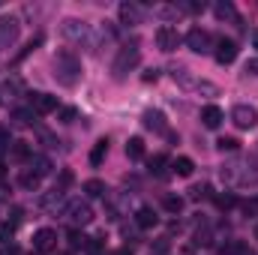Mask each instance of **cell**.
Wrapping results in <instances>:
<instances>
[{"label":"cell","instance_id":"30bf717a","mask_svg":"<svg viewBox=\"0 0 258 255\" xmlns=\"http://www.w3.org/2000/svg\"><path fill=\"white\" fill-rule=\"evenodd\" d=\"M30 108H33V114H51V111H57V96L30 93Z\"/></svg>","mask_w":258,"mask_h":255},{"label":"cell","instance_id":"4fadbf2b","mask_svg":"<svg viewBox=\"0 0 258 255\" xmlns=\"http://www.w3.org/2000/svg\"><path fill=\"white\" fill-rule=\"evenodd\" d=\"M117 15H120V24H141V18H144V12H141V6L138 3H120V9H117Z\"/></svg>","mask_w":258,"mask_h":255},{"label":"cell","instance_id":"44dd1931","mask_svg":"<svg viewBox=\"0 0 258 255\" xmlns=\"http://www.w3.org/2000/svg\"><path fill=\"white\" fill-rule=\"evenodd\" d=\"M105 153H108V138H99V141L93 144V150H90V165H102Z\"/></svg>","mask_w":258,"mask_h":255},{"label":"cell","instance_id":"1f68e13d","mask_svg":"<svg viewBox=\"0 0 258 255\" xmlns=\"http://www.w3.org/2000/svg\"><path fill=\"white\" fill-rule=\"evenodd\" d=\"M87 240H90V237H84L78 228H72V231H69V246H72V249H84V246H87Z\"/></svg>","mask_w":258,"mask_h":255},{"label":"cell","instance_id":"6da1fadb","mask_svg":"<svg viewBox=\"0 0 258 255\" xmlns=\"http://www.w3.org/2000/svg\"><path fill=\"white\" fill-rule=\"evenodd\" d=\"M54 78H57V84H63V87H75V84L81 81V60H78L72 51L60 48V51L54 54Z\"/></svg>","mask_w":258,"mask_h":255},{"label":"cell","instance_id":"d590c367","mask_svg":"<svg viewBox=\"0 0 258 255\" xmlns=\"http://www.w3.org/2000/svg\"><path fill=\"white\" fill-rule=\"evenodd\" d=\"M57 117H60V123H72V120L78 117V111H75V108H60Z\"/></svg>","mask_w":258,"mask_h":255},{"label":"cell","instance_id":"9a60e30c","mask_svg":"<svg viewBox=\"0 0 258 255\" xmlns=\"http://www.w3.org/2000/svg\"><path fill=\"white\" fill-rule=\"evenodd\" d=\"M156 222H159V216H156L150 207H138V210H135V225H138V228L147 231V228H156Z\"/></svg>","mask_w":258,"mask_h":255},{"label":"cell","instance_id":"ab89813d","mask_svg":"<svg viewBox=\"0 0 258 255\" xmlns=\"http://www.w3.org/2000/svg\"><path fill=\"white\" fill-rule=\"evenodd\" d=\"M246 75H255L258 78V57H249L246 60Z\"/></svg>","mask_w":258,"mask_h":255},{"label":"cell","instance_id":"83f0119b","mask_svg":"<svg viewBox=\"0 0 258 255\" xmlns=\"http://www.w3.org/2000/svg\"><path fill=\"white\" fill-rule=\"evenodd\" d=\"M84 192H87V195H90V198H105V183H102V180H87V183H84Z\"/></svg>","mask_w":258,"mask_h":255},{"label":"cell","instance_id":"603a6c76","mask_svg":"<svg viewBox=\"0 0 258 255\" xmlns=\"http://www.w3.org/2000/svg\"><path fill=\"white\" fill-rule=\"evenodd\" d=\"M126 156L129 159H141V156H144V141H141L138 135H132L126 141Z\"/></svg>","mask_w":258,"mask_h":255},{"label":"cell","instance_id":"8fae6325","mask_svg":"<svg viewBox=\"0 0 258 255\" xmlns=\"http://www.w3.org/2000/svg\"><path fill=\"white\" fill-rule=\"evenodd\" d=\"M18 30H21L18 27V18H12V15L9 18H0V48H9L18 39Z\"/></svg>","mask_w":258,"mask_h":255},{"label":"cell","instance_id":"5bb4252c","mask_svg":"<svg viewBox=\"0 0 258 255\" xmlns=\"http://www.w3.org/2000/svg\"><path fill=\"white\" fill-rule=\"evenodd\" d=\"M222 117H225V114H222V108H216V105H204V108H201V123L207 129H216L222 123Z\"/></svg>","mask_w":258,"mask_h":255},{"label":"cell","instance_id":"2e32d148","mask_svg":"<svg viewBox=\"0 0 258 255\" xmlns=\"http://www.w3.org/2000/svg\"><path fill=\"white\" fill-rule=\"evenodd\" d=\"M30 147H27V141H12L9 144V159L12 162H30Z\"/></svg>","mask_w":258,"mask_h":255},{"label":"cell","instance_id":"f35d334b","mask_svg":"<svg viewBox=\"0 0 258 255\" xmlns=\"http://www.w3.org/2000/svg\"><path fill=\"white\" fill-rule=\"evenodd\" d=\"M243 213H246V216H255V213H258V198H252V201H243Z\"/></svg>","mask_w":258,"mask_h":255},{"label":"cell","instance_id":"836d02e7","mask_svg":"<svg viewBox=\"0 0 258 255\" xmlns=\"http://www.w3.org/2000/svg\"><path fill=\"white\" fill-rule=\"evenodd\" d=\"M195 90H198V93H207V96H216V93H219V87H216V84H210V81H198V84H195Z\"/></svg>","mask_w":258,"mask_h":255},{"label":"cell","instance_id":"4dcf8cb0","mask_svg":"<svg viewBox=\"0 0 258 255\" xmlns=\"http://www.w3.org/2000/svg\"><path fill=\"white\" fill-rule=\"evenodd\" d=\"M18 183H21L24 189H36V186H39V177H36V174H33L30 168H27V171H21V177H18Z\"/></svg>","mask_w":258,"mask_h":255},{"label":"cell","instance_id":"7dc6e473","mask_svg":"<svg viewBox=\"0 0 258 255\" xmlns=\"http://www.w3.org/2000/svg\"><path fill=\"white\" fill-rule=\"evenodd\" d=\"M0 177H3V165H0Z\"/></svg>","mask_w":258,"mask_h":255},{"label":"cell","instance_id":"d6986e66","mask_svg":"<svg viewBox=\"0 0 258 255\" xmlns=\"http://www.w3.org/2000/svg\"><path fill=\"white\" fill-rule=\"evenodd\" d=\"M30 171L42 180V177H48V174H51V162H48L45 156H30Z\"/></svg>","mask_w":258,"mask_h":255},{"label":"cell","instance_id":"b9f144b4","mask_svg":"<svg viewBox=\"0 0 258 255\" xmlns=\"http://www.w3.org/2000/svg\"><path fill=\"white\" fill-rule=\"evenodd\" d=\"M0 255H21V252H18V246H15V243H6V246L0 249Z\"/></svg>","mask_w":258,"mask_h":255},{"label":"cell","instance_id":"ba28073f","mask_svg":"<svg viewBox=\"0 0 258 255\" xmlns=\"http://www.w3.org/2000/svg\"><path fill=\"white\" fill-rule=\"evenodd\" d=\"M33 249H36V252H51V249H57V231H54V228H39V231L33 234Z\"/></svg>","mask_w":258,"mask_h":255},{"label":"cell","instance_id":"d4e9b609","mask_svg":"<svg viewBox=\"0 0 258 255\" xmlns=\"http://www.w3.org/2000/svg\"><path fill=\"white\" fill-rule=\"evenodd\" d=\"M165 165H168V156H165V153H156V156H153V159L147 162V168H150V174H159V177L165 174Z\"/></svg>","mask_w":258,"mask_h":255},{"label":"cell","instance_id":"f1b7e54d","mask_svg":"<svg viewBox=\"0 0 258 255\" xmlns=\"http://www.w3.org/2000/svg\"><path fill=\"white\" fill-rule=\"evenodd\" d=\"M189 198H192V201H207V198H213V192H210L207 183H198V186L189 189Z\"/></svg>","mask_w":258,"mask_h":255},{"label":"cell","instance_id":"4316f807","mask_svg":"<svg viewBox=\"0 0 258 255\" xmlns=\"http://www.w3.org/2000/svg\"><path fill=\"white\" fill-rule=\"evenodd\" d=\"M162 207L171 213V216H177L180 210H183V198L180 195H165V201H162Z\"/></svg>","mask_w":258,"mask_h":255},{"label":"cell","instance_id":"f6af8a7d","mask_svg":"<svg viewBox=\"0 0 258 255\" xmlns=\"http://www.w3.org/2000/svg\"><path fill=\"white\" fill-rule=\"evenodd\" d=\"M114 255H132V252H129V249H120V252H114Z\"/></svg>","mask_w":258,"mask_h":255},{"label":"cell","instance_id":"e0dca14e","mask_svg":"<svg viewBox=\"0 0 258 255\" xmlns=\"http://www.w3.org/2000/svg\"><path fill=\"white\" fill-rule=\"evenodd\" d=\"M213 15H216L219 21H237V9H234V3H228V0L216 3V6H213Z\"/></svg>","mask_w":258,"mask_h":255},{"label":"cell","instance_id":"7402d4cb","mask_svg":"<svg viewBox=\"0 0 258 255\" xmlns=\"http://www.w3.org/2000/svg\"><path fill=\"white\" fill-rule=\"evenodd\" d=\"M171 75H174V81H177L180 87H186V90H195V84H198V78L189 75V69H174Z\"/></svg>","mask_w":258,"mask_h":255},{"label":"cell","instance_id":"3957f363","mask_svg":"<svg viewBox=\"0 0 258 255\" xmlns=\"http://www.w3.org/2000/svg\"><path fill=\"white\" fill-rule=\"evenodd\" d=\"M63 216H66V222H69L72 228H78V225H90V222H93V210H90V204L81 201V198H72V201L66 204Z\"/></svg>","mask_w":258,"mask_h":255},{"label":"cell","instance_id":"ac0fdd59","mask_svg":"<svg viewBox=\"0 0 258 255\" xmlns=\"http://www.w3.org/2000/svg\"><path fill=\"white\" fill-rule=\"evenodd\" d=\"M171 171L177 174V177H189L195 171V162L189 159V156H177L174 162H171Z\"/></svg>","mask_w":258,"mask_h":255},{"label":"cell","instance_id":"9c48e42d","mask_svg":"<svg viewBox=\"0 0 258 255\" xmlns=\"http://www.w3.org/2000/svg\"><path fill=\"white\" fill-rule=\"evenodd\" d=\"M213 57H216V63H222V66L234 63V60H237V45H234L231 39H216Z\"/></svg>","mask_w":258,"mask_h":255},{"label":"cell","instance_id":"52a82bcc","mask_svg":"<svg viewBox=\"0 0 258 255\" xmlns=\"http://www.w3.org/2000/svg\"><path fill=\"white\" fill-rule=\"evenodd\" d=\"M156 45L168 54V51H174V48L180 45V33H177L171 24H162V27L156 30Z\"/></svg>","mask_w":258,"mask_h":255},{"label":"cell","instance_id":"5b68a950","mask_svg":"<svg viewBox=\"0 0 258 255\" xmlns=\"http://www.w3.org/2000/svg\"><path fill=\"white\" fill-rule=\"evenodd\" d=\"M186 45L192 48L195 54H210V51L216 48V36H213L210 30H201V27H192V30L186 33Z\"/></svg>","mask_w":258,"mask_h":255},{"label":"cell","instance_id":"ee69618b","mask_svg":"<svg viewBox=\"0 0 258 255\" xmlns=\"http://www.w3.org/2000/svg\"><path fill=\"white\" fill-rule=\"evenodd\" d=\"M252 45H255V48H258V27H255V30H252Z\"/></svg>","mask_w":258,"mask_h":255},{"label":"cell","instance_id":"277c9868","mask_svg":"<svg viewBox=\"0 0 258 255\" xmlns=\"http://www.w3.org/2000/svg\"><path fill=\"white\" fill-rule=\"evenodd\" d=\"M138 60H141L138 45H135V42H132V45H123V48H120V54H117V60H114V66H111L114 78H117V81H120V78H126V72H129V69H135Z\"/></svg>","mask_w":258,"mask_h":255},{"label":"cell","instance_id":"bcb514c9","mask_svg":"<svg viewBox=\"0 0 258 255\" xmlns=\"http://www.w3.org/2000/svg\"><path fill=\"white\" fill-rule=\"evenodd\" d=\"M255 240H258V225H255Z\"/></svg>","mask_w":258,"mask_h":255},{"label":"cell","instance_id":"d6a6232c","mask_svg":"<svg viewBox=\"0 0 258 255\" xmlns=\"http://www.w3.org/2000/svg\"><path fill=\"white\" fill-rule=\"evenodd\" d=\"M153 12H156L159 18H165V21H168V18H177V15H180V9H177V3H174V6H156Z\"/></svg>","mask_w":258,"mask_h":255},{"label":"cell","instance_id":"7c38bea8","mask_svg":"<svg viewBox=\"0 0 258 255\" xmlns=\"http://www.w3.org/2000/svg\"><path fill=\"white\" fill-rule=\"evenodd\" d=\"M141 123L147 129H153V132H168V123H165V114L159 111V108H147L144 114H141Z\"/></svg>","mask_w":258,"mask_h":255},{"label":"cell","instance_id":"ffe728a7","mask_svg":"<svg viewBox=\"0 0 258 255\" xmlns=\"http://www.w3.org/2000/svg\"><path fill=\"white\" fill-rule=\"evenodd\" d=\"M219 252H222V255H255L249 246H246V243H243V240H228Z\"/></svg>","mask_w":258,"mask_h":255},{"label":"cell","instance_id":"7bdbcfd3","mask_svg":"<svg viewBox=\"0 0 258 255\" xmlns=\"http://www.w3.org/2000/svg\"><path fill=\"white\" fill-rule=\"evenodd\" d=\"M141 78H144V81H156V78H159V69H150V72H144Z\"/></svg>","mask_w":258,"mask_h":255},{"label":"cell","instance_id":"60d3db41","mask_svg":"<svg viewBox=\"0 0 258 255\" xmlns=\"http://www.w3.org/2000/svg\"><path fill=\"white\" fill-rule=\"evenodd\" d=\"M165 252H168V240L162 237V240H159V243L153 246V252H150V255H165Z\"/></svg>","mask_w":258,"mask_h":255},{"label":"cell","instance_id":"f546056e","mask_svg":"<svg viewBox=\"0 0 258 255\" xmlns=\"http://www.w3.org/2000/svg\"><path fill=\"white\" fill-rule=\"evenodd\" d=\"M216 147H219L222 153H234V150L240 147V141H237V138H231V135H225V138H219V141H216Z\"/></svg>","mask_w":258,"mask_h":255},{"label":"cell","instance_id":"7a4b0ae2","mask_svg":"<svg viewBox=\"0 0 258 255\" xmlns=\"http://www.w3.org/2000/svg\"><path fill=\"white\" fill-rule=\"evenodd\" d=\"M60 33H63L69 42H78V45H93V30L90 24L78 21V18H66L60 24Z\"/></svg>","mask_w":258,"mask_h":255},{"label":"cell","instance_id":"cb8c5ba5","mask_svg":"<svg viewBox=\"0 0 258 255\" xmlns=\"http://www.w3.org/2000/svg\"><path fill=\"white\" fill-rule=\"evenodd\" d=\"M12 123L15 126H30L33 123V108H15L12 111Z\"/></svg>","mask_w":258,"mask_h":255},{"label":"cell","instance_id":"484cf974","mask_svg":"<svg viewBox=\"0 0 258 255\" xmlns=\"http://www.w3.org/2000/svg\"><path fill=\"white\" fill-rule=\"evenodd\" d=\"M213 201H216V207H219V210H231V207L237 204L234 192H219V195H213Z\"/></svg>","mask_w":258,"mask_h":255},{"label":"cell","instance_id":"8992f818","mask_svg":"<svg viewBox=\"0 0 258 255\" xmlns=\"http://www.w3.org/2000/svg\"><path fill=\"white\" fill-rule=\"evenodd\" d=\"M231 120L237 129H255L258 126V111L252 105H234L231 108Z\"/></svg>","mask_w":258,"mask_h":255},{"label":"cell","instance_id":"8d00e7d4","mask_svg":"<svg viewBox=\"0 0 258 255\" xmlns=\"http://www.w3.org/2000/svg\"><path fill=\"white\" fill-rule=\"evenodd\" d=\"M15 234V225H9V222H0V240L3 243H9V237Z\"/></svg>","mask_w":258,"mask_h":255},{"label":"cell","instance_id":"e575fe53","mask_svg":"<svg viewBox=\"0 0 258 255\" xmlns=\"http://www.w3.org/2000/svg\"><path fill=\"white\" fill-rule=\"evenodd\" d=\"M84 252L87 255H105V246H102V240H87Z\"/></svg>","mask_w":258,"mask_h":255},{"label":"cell","instance_id":"74e56055","mask_svg":"<svg viewBox=\"0 0 258 255\" xmlns=\"http://www.w3.org/2000/svg\"><path fill=\"white\" fill-rule=\"evenodd\" d=\"M9 144H12V141H9V132L0 126V156H3V153H9Z\"/></svg>","mask_w":258,"mask_h":255}]
</instances>
